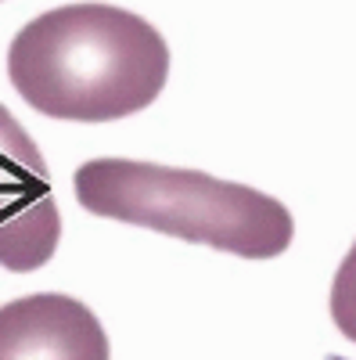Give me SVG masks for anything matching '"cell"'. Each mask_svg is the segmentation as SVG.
<instances>
[{
	"label": "cell",
	"mask_w": 356,
	"mask_h": 360,
	"mask_svg": "<svg viewBox=\"0 0 356 360\" xmlns=\"http://www.w3.org/2000/svg\"><path fill=\"white\" fill-rule=\"evenodd\" d=\"M0 360H108V335L86 303L37 292L0 307Z\"/></svg>",
	"instance_id": "obj_4"
},
{
	"label": "cell",
	"mask_w": 356,
	"mask_h": 360,
	"mask_svg": "<svg viewBox=\"0 0 356 360\" xmlns=\"http://www.w3.org/2000/svg\"><path fill=\"white\" fill-rule=\"evenodd\" d=\"M331 321L338 324V332L356 342V242L345 252L335 285H331Z\"/></svg>",
	"instance_id": "obj_5"
},
{
	"label": "cell",
	"mask_w": 356,
	"mask_h": 360,
	"mask_svg": "<svg viewBox=\"0 0 356 360\" xmlns=\"http://www.w3.org/2000/svg\"><path fill=\"white\" fill-rule=\"evenodd\" d=\"M62 238L51 169L37 141L0 105V266L40 270Z\"/></svg>",
	"instance_id": "obj_3"
},
{
	"label": "cell",
	"mask_w": 356,
	"mask_h": 360,
	"mask_svg": "<svg viewBox=\"0 0 356 360\" xmlns=\"http://www.w3.org/2000/svg\"><path fill=\"white\" fill-rule=\"evenodd\" d=\"M18 98L65 123H112L147 108L166 86L169 47L133 11L112 4L54 8L8 47Z\"/></svg>",
	"instance_id": "obj_1"
},
{
	"label": "cell",
	"mask_w": 356,
	"mask_h": 360,
	"mask_svg": "<svg viewBox=\"0 0 356 360\" xmlns=\"http://www.w3.org/2000/svg\"><path fill=\"white\" fill-rule=\"evenodd\" d=\"M72 191L94 217L152 227L242 259H274L295 238V220L284 202L198 169L91 159L76 169Z\"/></svg>",
	"instance_id": "obj_2"
}]
</instances>
